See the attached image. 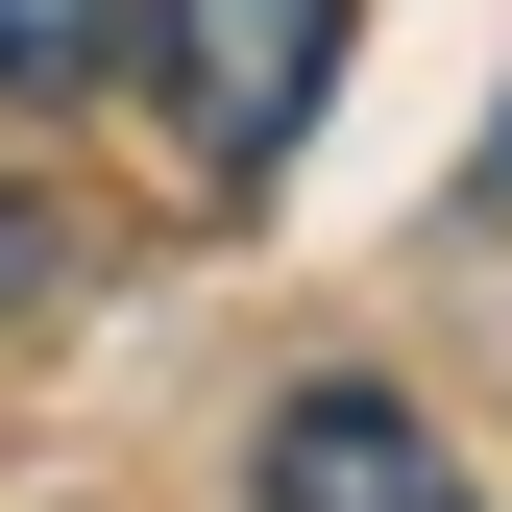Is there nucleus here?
I'll return each mask as SVG.
<instances>
[{"mask_svg": "<svg viewBox=\"0 0 512 512\" xmlns=\"http://www.w3.org/2000/svg\"><path fill=\"white\" fill-rule=\"evenodd\" d=\"M147 98H171V147L220 196H269L293 122L342 98V0H147Z\"/></svg>", "mask_w": 512, "mask_h": 512, "instance_id": "f257e3e1", "label": "nucleus"}, {"mask_svg": "<svg viewBox=\"0 0 512 512\" xmlns=\"http://www.w3.org/2000/svg\"><path fill=\"white\" fill-rule=\"evenodd\" d=\"M244 512H488V488H464V439H439L415 391H366V366H342V391H293V415H269Z\"/></svg>", "mask_w": 512, "mask_h": 512, "instance_id": "f03ea898", "label": "nucleus"}, {"mask_svg": "<svg viewBox=\"0 0 512 512\" xmlns=\"http://www.w3.org/2000/svg\"><path fill=\"white\" fill-rule=\"evenodd\" d=\"M147 49V0H0V98H98Z\"/></svg>", "mask_w": 512, "mask_h": 512, "instance_id": "7ed1b4c3", "label": "nucleus"}, {"mask_svg": "<svg viewBox=\"0 0 512 512\" xmlns=\"http://www.w3.org/2000/svg\"><path fill=\"white\" fill-rule=\"evenodd\" d=\"M49 293V196H0V317H25Z\"/></svg>", "mask_w": 512, "mask_h": 512, "instance_id": "20e7f679", "label": "nucleus"}, {"mask_svg": "<svg viewBox=\"0 0 512 512\" xmlns=\"http://www.w3.org/2000/svg\"><path fill=\"white\" fill-rule=\"evenodd\" d=\"M488 196H512V122H488Z\"/></svg>", "mask_w": 512, "mask_h": 512, "instance_id": "39448f33", "label": "nucleus"}]
</instances>
